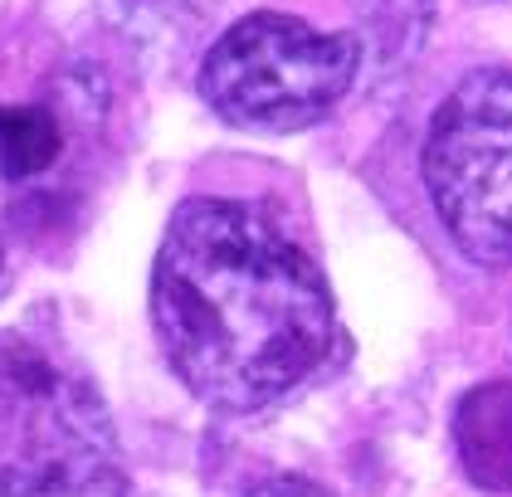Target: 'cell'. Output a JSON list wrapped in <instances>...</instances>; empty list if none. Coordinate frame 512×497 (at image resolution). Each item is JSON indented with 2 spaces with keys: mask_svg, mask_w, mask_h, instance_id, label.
Here are the masks:
<instances>
[{
  "mask_svg": "<svg viewBox=\"0 0 512 497\" xmlns=\"http://www.w3.org/2000/svg\"><path fill=\"white\" fill-rule=\"evenodd\" d=\"M152 327L171 371L220 410H264L327 361L337 337L317 264L244 200L176 205L152 264Z\"/></svg>",
  "mask_w": 512,
  "mask_h": 497,
  "instance_id": "cell-1",
  "label": "cell"
},
{
  "mask_svg": "<svg viewBox=\"0 0 512 497\" xmlns=\"http://www.w3.org/2000/svg\"><path fill=\"white\" fill-rule=\"evenodd\" d=\"M356 69V35L317 30L283 10H254L210 44L200 64V93L235 127L303 132L352 93Z\"/></svg>",
  "mask_w": 512,
  "mask_h": 497,
  "instance_id": "cell-2",
  "label": "cell"
},
{
  "mask_svg": "<svg viewBox=\"0 0 512 497\" xmlns=\"http://www.w3.org/2000/svg\"><path fill=\"white\" fill-rule=\"evenodd\" d=\"M118 459L98 390L40 342L0 337V497H79Z\"/></svg>",
  "mask_w": 512,
  "mask_h": 497,
  "instance_id": "cell-3",
  "label": "cell"
},
{
  "mask_svg": "<svg viewBox=\"0 0 512 497\" xmlns=\"http://www.w3.org/2000/svg\"><path fill=\"white\" fill-rule=\"evenodd\" d=\"M425 191L473 264H512V69H473L425 137Z\"/></svg>",
  "mask_w": 512,
  "mask_h": 497,
  "instance_id": "cell-4",
  "label": "cell"
},
{
  "mask_svg": "<svg viewBox=\"0 0 512 497\" xmlns=\"http://www.w3.org/2000/svg\"><path fill=\"white\" fill-rule=\"evenodd\" d=\"M454 444L478 488L512 493V381H483L459 400Z\"/></svg>",
  "mask_w": 512,
  "mask_h": 497,
  "instance_id": "cell-5",
  "label": "cell"
},
{
  "mask_svg": "<svg viewBox=\"0 0 512 497\" xmlns=\"http://www.w3.org/2000/svg\"><path fill=\"white\" fill-rule=\"evenodd\" d=\"M59 147H64V132H59L49 108H40V103H0V176L5 181L40 176L44 166H54Z\"/></svg>",
  "mask_w": 512,
  "mask_h": 497,
  "instance_id": "cell-6",
  "label": "cell"
},
{
  "mask_svg": "<svg viewBox=\"0 0 512 497\" xmlns=\"http://www.w3.org/2000/svg\"><path fill=\"white\" fill-rule=\"evenodd\" d=\"M249 497H332L322 483L313 478H298V473H283V478H269V483H259Z\"/></svg>",
  "mask_w": 512,
  "mask_h": 497,
  "instance_id": "cell-7",
  "label": "cell"
}]
</instances>
